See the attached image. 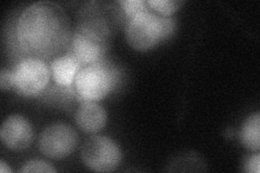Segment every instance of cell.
I'll list each match as a JSON object with an SVG mask.
<instances>
[{"label":"cell","instance_id":"cell-1","mask_svg":"<svg viewBox=\"0 0 260 173\" xmlns=\"http://www.w3.org/2000/svg\"><path fill=\"white\" fill-rule=\"evenodd\" d=\"M71 20L56 3L38 2L22 11L16 24V38L28 57L49 60L63 52L72 39Z\"/></svg>","mask_w":260,"mask_h":173},{"label":"cell","instance_id":"cell-2","mask_svg":"<svg viewBox=\"0 0 260 173\" xmlns=\"http://www.w3.org/2000/svg\"><path fill=\"white\" fill-rule=\"evenodd\" d=\"M126 21L125 13L117 3L90 2L80 8L76 25L91 30L112 43L113 37Z\"/></svg>","mask_w":260,"mask_h":173},{"label":"cell","instance_id":"cell-3","mask_svg":"<svg viewBox=\"0 0 260 173\" xmlns=\"http://www.w3.org/2000/svg\"><path fill=\"white\" fill-rule=\"evenodd\" d=\"M118 79V74L104 59L81 67L75 77V89L80 101L96 102L107 96Z\"/></svg>","mask_w":260,"mask_h":173},{"label":"cell","instance_id":"cell-4","mask_svg":"<svg viewBox=\"0 0 260 173\" xmlns=\"http://www.w3.org/2000/svg\"><path fill=\"white\" fill-rule=\"evenodd\" d=\"M81 159L92 171L111 172L119 166L121 152L110 137L94 135L89 137L81 148Z\"/></svg>","mask_w":260,"mask_h":173},{"label":"cell","instance_id":"cell-5","mask_svg":"<svg viewBox=\"0 0 260 173\" xmlns=\"http://www.w3.org/2000/svg\"><path fill=\"white\" fill-rule=\"evenodd\" d=\"M126 38L136 50L146 51L161 39L160 16L149 10L142 11L127 21Z\"/></svg>","mask_w":260,"mask_h":173},{"label":"cell","instance_id":"cell-6","mask_svg":"<svg viewBox=\"0 0 260 173\" xmlns=\"http://www.w3.org/2000/svg\"><path fill=\"white\" fill-rule=\"evenodd\" d=\"M13 73L14 89L24 96L37 95L48 85L50 70L47 64L35 57H27L16 65Z\"/></svg>","mask_w":260,"mask_h":173},{"label":"cell","instance_id":"cell-7","mask_svg":"<svg viewBox=\"0 0 260 173\" xmlns=\"http://www.w3.org/2000/svg\"><path fill=\"white\" fill-rule=\"evenodd\" d=\"M78 136L76 131L64 123L47 127L39 137V150L48 158L63 159L75 151Z\"/></svg>","mask_w":260,"mask_h":173},{"label":"cell","instance_id":"cell-8","mask_svg":"<svg viewBox=\"0 0 260 173\" xmlns=\"http://www.w3.org/2000/svg\"><path fill=\"white\" fill-rule=\"evenodd\" d=\"M110 41L105 40L95 32L84 27L76 26L71 39L72 55L75 56L81 65H90L103 60L105 52L111 47Z\"/></svg>","mask_w":260,"mask_h":173},{"label":"cell","instance_id":"cell-9","mask_svg":"<svg viewBox=\"0 0 260 173\" xmlns=\"http://www.w3.org/2000/svg\"><path fill=\"white\" fill-rule=\"evenodd\" d=\"M32 128L29 121L20 115H12L8 117L0 129L2 142L9 150L24 151L32 142Z\"/></svg>","mask_w":260,"mask_h":173},{"label":"cell","instance_id":"cell-10","mask_svg":"<svg viewBox=\"0 0 260 173\" xmlns=\"http://www.w3.org/2000/svg\"><path fill=\"white\" fill-rule=\"evenodd\" d=\"M107 112L95 102H83L75 112V121L80 130L96 133L107 123Z\"/></svg>","mask_w":260,"mask_h":173},{"label":"cell","instance_id":"cell-11","mask_svg":"<svg viewBox=\"0 0 260 173\" xmlns=\"http://www.w3.org/2000/svg\"><path fill=\"white\" fill-rule=\"evenodd\" d=\"M83 67L75 56L67 54L56 59L51 63V74L53 80L60 87H69L75 80L77 73Z\"/></svg>","mask_w":260,"mask_h":173},{"label":"cell","instance_id":"cell-12","mask_svg":"<svg viewBox=\"0 0 260 173\" xmlns=\"http://www.w3.org/2000/svg\"><path fill=\"white\" fill-rule=\"evenodd\" d=\"M240 141L246 148L254 152L260 150V115L248 117L240 130Z\"/></svg>","mask_w":260,"mask_h":173},{"label":"cell","instance_id":"cell-13","mask_svg":"<svg viewBox=\"0 0 260 173\" xmlns=\"http://www.w3.org/2000/svg\"><path fill=\"white\" fill-rule=\"evenodd\" d=\"M148 4L153 10L157 11L162 16H169L175 13L183 4L178 0H149Z\"/></svg>","mask_w":260,"mask_h":173},{"label":"cell","instance_id":"cell-14","mask_svg":"<svg viewBox=\"0 0 260 173\" xmlns=\"http://www.w3.org/2000/svg\"><path fill=\"white\" fill-rule=\"evenodd\" d=\"M117 4L123 9L127 21L134 18L138 13L148 10L146 9V3L143 0H119Z\"/></svg>","mask_w":260,"mask_h":173},{"label":"cell","instance_id":"cell-15","mask_svg":"<svg viewBox=\"0 0 260 173\" xmlns=\"http://www.w3.org/2000/svg\"><path fill=\"white\" fill-rule=\"evenodd\" d=\"M21 173H34V172H40V173H55L56 170L51 166L50 163H48L43 160H29L23 164V167L20 170Z\"/></svg>","mask_w":260,"mask_h":173},{"label":"cell","instance_id":"cell-16","mask_svg":"<svg viewBox=\"0 0 260 173\" xmlns=\"http://www.w3.org/2000/svg\"><path fill=\"white\" fill-rule=\"evenodd\" d=\"M160 25H161V39H166L173 35L176 28V22L172 18L160 16Z\"/></svg>","mask_w":260,"mask_h":173},{"label":"cell","instance_id":"cell-17","mask_svg":"<svg viewBox=\"0 0 260 173\" xmlns=\"http://www.w3.org/2000/svg\"><path fill=\"white\" fill-rule=\"evenodd\" d=\"M13 86V73L6 68H3L2 72H0V89H2L3 91H7V90L11 89Z\"/></svg>","mask_w":260,"mask_h":173},{"label":"cell","instance_id":"cell-18","mask_svg":"<svg viewBox=\"0 0 260 173\" xmlns=\"http://www.w3.org/2000/svg\"><path fill=\"white\" fill-rule=\"evenodd\" d=\"M244 171L249 173H259L260 171V154L257 153L256 155L249 157L245 164H244Z\"/></svg>","mask_w":260,"mask_h":173},{"label":"cell","instance_id":"cell-19","mask_svg":"<svg viewBox=\"0 0 260 173\" xmlns=\"http://www.w3.org/2000/svg\"><path fill=\"white\" fill-rule=\"evenodd\" d=\"M0 172H2V173H10V172H12V170L7 166L4 160H2V161H0Z\"/></svg>","mask_w":260,"mask_h":173}]
</instances>
